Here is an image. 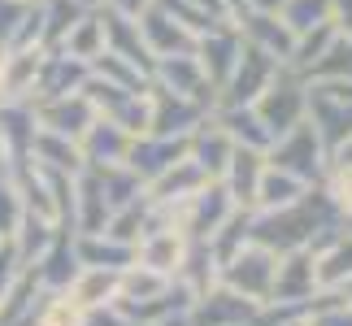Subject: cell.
<instances>
[{"label":"cell","mask_w":352,"mask_h":326,"mask_svg":"<svg viewBox=\"0 0 352 326\" xmlns=\"http://www.w3.org/2000/svg\"><path fill=\"white\" fill-rule=\"evenodd\" d=\"M252 113L265 122V131L274 135V140L287 135L292 127H300V122L309 118V87H305V78L283 65V70L274 74V83L252 100Z\"/></svg>","instance_id":"obj_1"},{"label":"cell","mask_w":352,"mask_h":326,"mask_svg":"<svg viewBox=\"0 0 352 326\" xmlns=\"http://www.w3.org/2000/svg\"><path fill=\"white\" fill-rule=\"evenodd\" d=\"M274 274H278V252H270V248H261V243H252V239H243L235 252L222 257V283L231 292L256 301V305L270 301Z\"/></svg>","instance_id":"obj_2"},{"label":"cell","mask_w":352,"mask_h":326,"mask_svg":"<svg viewBox=\"0 0 352 326\" xmlns=\"http://www.w3.org/2000/svg\"><path fill=\"white\" fill-rule=\"evenodd\" d=\"M322 157H327V144H322L318 127L305 118L300 127H292L287 135H278V140L270 144V157L265 161L309 183V179H318V174H322Z\"/></svg>","instance_id":"obj_3"},{"label":"cell","mask_w":352,"mask_h":326,"mask_svg":"<svg viewBox=\"0 0 352 326\" xmlns=\"http://www.w3.org/2000/svg\"><path fill=\"white\" fill-rule=\"evenodd\" d=\"M283 70V61L278 57H270L265 48H256L243 39V48H239V57H235V70L226 74V83H222V105H252L261 91L274 83V74Z\"/></svg>","instance_id":"obj_4"},{"label":"cell","mask_w":352,"mask_h":326,"mask_svg":"<svg viewBox=\"0 0 352 326\" xmlns=\"http://www.w3.org/2000/svg\"><path fill=\"white\" fill-rule=\"evenodd\" d=\"M314 292H318L314 252H309V248L283 252V257H278V274H274V292H270V301L283 305V309H296V305H314Z\"/></svg>","instance_id":"obj_5"},{"label":"cell","mask_w":352,"mask_h":326,"mask_svg":"<svg viewBox=\"0 0 352 326\" xmlns=\"http://www.w3.org/2000/svg\"><path fill=\"white\" fill-rule=\"evenodd\" d=\"M39 70H44V48L39 44H5L0 57V100L18 105L39 87Z\"/></svg>","instance_id":"obj_6"},{"label":"cell","mask_w":352,"mask_h":326,"mask_svg":"<svg viewBox=\"0 0 352 326\" xmlns=\"http://www.w3.org/2000/svg\"><path fill=\"white\" fill-rule=\"evenodd\" d=\"M35 122L39 131H52V135H65V140H83V131L96 122V109L83 91H70V96H44L35 105Z\"/></svg>","instance_id":"obj_7"},{"label":"cell","mask_w":352,"mask_h":326,"mask_svg":"<svg viewBox=\"0 0 352 326\" xmlns=\"http://www.w3.org/2000/svg\"><path fill=\"white\" fill-rule=\"evenodd\" d=\"M131 131H122L118 122L109 118H96L91 127L83 131L78 140V153H83V166L91 170H104V166H126V153H131Z\"/></svg>","instance_id":"obj_8"},{"label":"cell","mask_w":352,"mask_h":326,"mask_svg":"<svg viewBox=\"0 0 352 326\" xmlns=\"http://www.w3.org/2000/svg\"><path fill=\"white\" fill-rule=\"evenodd\" d=\"M261 170H265V157L256 153V148L235 144V153H231V161H226V170H222V179H226V196H231L239 209H248L252 200H256Z\"/></svg>","instance_id":"obj_9"},{"label":"cell","mask_w":352,"mask_h":326,"mask_svg":"<svg viewBox=\"0 0 352 326\" xmlns=\"http://www.w3.org/2000/svg\"><path fill=\"white\" fill-rule=\"evenodd\" d=\"M118 274L122 270H104V265H78L74 279H70V292L87 314H96L104 305H118Z\"/></svg>","instance_id":"obj_10"},{"label":"cell","mask_w":352,"mask_h":326,"mask_svg":"<svg viewBox=\"0 0 352 326\" xmlns=\"http://www.w3.org/2000/svg\"><path fill=\"white\" fill-rule=\"evenodd\" d=\"M300 196H305V179H296V174H287V170H278V166H270V161H265L252 205L261 209V213H270V209H287V205H296Z\"/></svg>","instance_id":"obj_11"},{"label":"cell","mask_w":352,"mask_h":326,"mask_svg":"<svg viewBox=\"0 0 352 326\" xmlns=\"http://www.w3.org/2000/svg\"><path fill=\"white\" fill-rule=\"evenodd\" d=\"M314 270H318V287H344V283H352V235L331 239L327 248H318Z\"/></svg>","instance_id":"obj_12"},{"label":"cell","mask_w":352,"mask_h":326,"mask_svg":"<svg viewBox=\"0 0 352 326\" xmlns=\"http://www.w3.org/2000/svg\"><path fill=\"white\" fill-rule=\"evenodd\" d=\"M65 52H70V57H78V61H96L100 52H104V18L100 13H87V18H78L70 31H65Z\"/></svg>","instance_id":"obj_13"},{"label":"cell","mask_w":352,"mask_h":326,"mask_svg":"<svg viewBox=\"0 0 352 326\" xmlns=\"http://www.w3.org/2000/svg\"><path fill=\"white\" fill-rule=\"evenodd\" d=\"M278 18L287 22L292 35H305L314 26L331 22V0H278Z\"/></svg>","instance_id":"obj_14"},{"label":"cell","mask_w":352,"mask_h":326,"mask_svg":"<svg viewBox=\"0 0 352 326\" xmlns=\"http://www.w3.org/2000/svg\"><path fill=\"white\" fill-rule=\"evenodd\" d=\"M305 78H309V83H318V78H348V83H352V35H335V44L327 48V57H322Z\"/></svg>","instance_id":"obj_15"},{"label":"cell","mask_w":352,"mask_h":326,"mask_svg":"<svg viewBox=\"0 0 352 326\" xmlns=\"http://www.w3.org/2000/svg\"><path fill=\"white\" fill-rule=\"evenodd\" d=\"M87 322H91V314L70 292H57L44 309H39V326H87Z\"/></svg>","instance_id":"obj_16"},{"label":"cell","mask_w":352,"mask_h":326,"mask_svg":"<svg viewBox=\"0 0 352 326\" xmlns=\"http://www.w3.org/2000/svg\"><path fill=\"white\" fill-rule=\"evenodd\" d=\"M327 196L340 213H352V166H344V161L327 166Z\"/></svg>","instance_id":"obj_17"},{"label":"cell","mask_w":352,"mask_h":326,"mask_svg":"<svg viewBox=\"0 0 352 326\" xmlns=\"http://www.w3.org/2000/svg\"><path fill=\"white\" fill-rule=\"evenodd\" d=\"M22 217H26L22 196H18V192H13V187L5 183V187H0V239H13V235H18Z\"/></svg>","instance_id":"obj_18"},{"label":"cell","mask_w":352,"mask_h":326,"mask_svg":"<svg viewBox=\"0 0 352 326\" xmlns=\"http://www.w3.org/2000/svg\"><path fill=\"white\" fill-rule=\"evenodd\" d=\"M300 326H352V301L348 305H314Z\"/></svg>","instance_id":"obj_19"},{"label":"cell","mask_w":352,"mask_h":326,"mask_svg":"<svg viewBox=\"0 0 352 326\" xmlns=\"http://www.w3.org/2000/svg\"><path fill=\"white\" fill-rule=\"evenodd\" d=\"M331 22L340 26V35H352V0H331Z\"/></svg>","instance_id":"obj_20"},{"label":"cell","mask_w":352,"mask_h":326,"mask_svg":"<svg viewBox=\"0 0 352 326\" xmlns=\"http://www.w3.org/2000/svg\"><path fill=\"white\" fill-rule=\"evenodd\" d=\"M153 5V0H109V9H118V13H131V18H140V13Z\"/></svg>","instance_id":"obj_21"},{"label":"cell","mask_w":352,"mask_h":326,"mask_svg":"<svg viewBox=\"0 0 352 326\" xmlns=\"http://www.w3.org/2000/svg\"><path fill=\"white\" fill-rule=\"evenodd\" d=\"M26 5H39V0H26Z\"/></svg>","instance_id":"obj_22"},{"label":"cell","mask_w":352,"mask_h":326,"mask_svg":"<svg viewBox=\"0 0 352 326\" xmlns=\"http://www.w3.org/2000/svg\"><path fill=\"white\" fill-rule=\"evenodd\" d=\"M296 326H300V322H296Z\"/></svg>","instance_id":"obj_23"}]
</instances>
